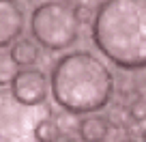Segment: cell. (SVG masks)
Segmentation results:
<instances>
[{"label":"cell","mask_w":146,"mask_h":142,"mask_svg":"<svg viewBox=\"0 0 146 142\" xmlns=\"http://www.w3.org/2000/svg\"><path fill=\"white\" fill-rule=\"evenodd\" d=\"M24 22V7L17 0H0V50L22 39Z\"/></svg>","instance_id":"cell-6"},{"label":"cell","mask_w":146,"mask_h":142,"mask_svg":"<svg viewBox=\"0 0 146 142\" xmlns=\"http://www.w3.org/2000/svg\"><path fill=\"white\" fill-rule=\"evenodd\" d=\"M30 35L41 47L62 52L80 37V22L69 2L47 0L36 5L30 13Z\"/></svg>","instance_id":"cell-3"},{"label":"cell","mask_w":146,"mask_h":142,"mask_svg":"<svg viewBox=\"0 0 146 142\" xmlns=\"http://www.w3.org/2000/svg\"><path fill=\"white\" fill-rule=\"evenodd\" d=\"M64 142H84V140H82V138H67Z\"/></svg>","instance_id":"cell-15"},{"label":"cell","mask_w":146,"mask_h":142,"mask_svg":"<svg viewBox=\"0 0 146 142\" xmlns=\"http://www.w3.org/2000/svg\"><path fill=\"white\" fill-rule=\"evenodd\" d=\"M142 142H146V127H144V131H142Z\"/></svg>","instance_id":"cell-16"},{"label":"cell","mask_w":146,"mask_h":142,"mask_svg":"<svg viewBox=\"0 0 146 142\" xmlns=\"http://www.w3.org/2000/svg\"><path fill=\"white\" fill-rule=\"evenodd\" d=\"M11 60H13L17 67H24V69H30L36 60L41 58V45L35 41V39H28V37H22L11 45V52H9Z\"/></svg>","instance_id":"cell-7"},{"label":"cell","mask_w":146,"mask_h":142,"mask_svg":"<svg viewBox=\"0 0 146 142\" xmlns=\"http://www.w3.org/2000/svg\"><path fill=\"white\" fill-rule=\"evenodd\" d=\"M15 75H17V65L11 60L9 54L0 52V86H7V84H11Z\"/></svg>","instance_id":"cell-10"},{"label":"cell","mask_w":146,"mask_h":142,"mask_svg":"<svg viewBox=\"0 0 146 142\" xmlns=\"http://www.w3.org/2000/svg\"><path fill=\"white\" fill-rule=\"evenodd\" d=\"M112 69L86 50L62 54L50 71V91L56 105L67 114L88 116L99 112L114 95Z\"/></svg>","instance_id":"cell-1"},{"label":"cell","mask_w":146,"mask_h":142,"mask_svg":"<svg viewBox=\"0 0 146 142\" xmlns=\"http://www.w3.org/2000/svg\"><path fill=\"white\" fill-rule=\"evenodd\" d=\"M50 93V80L41 69H19L11 82V95L26 108H36L45 103Z\"/></svg>","instance_id":"cell-5"},{"label":"cell","mask_w":146,"mask_h":142,"mask_svg":"<svg viewBox=\"0 0 146 142\" xmlns=\"http://www.w3.org/2000/svg\"><path fill=\"white\" fill-rule=\"evenodd\" d=\"M120 142H137V140H133V138H125V140H120Z\"/></svg>","instance_id":"cell-17"},{"label":"cell","mask_w":146,"mask_h":142,"mask_svg":"<svg viewBox=\"0 0 146 142\" xmlns=\"http://www.w3.org/2000/svg\"><path fill=\"white\" fill-rule=\"evenodd\" d=\"M135 91L142 95V99H146V80H142V82L137 84V86H135Z\"/></svg>","instance_id":"cell-14"},{"label":"cell","mask_w":146,"mask_h":142,"mask_svg":"<svg viewBox=\"0 0 146 142\" xmlns=\"http://www.w3.org/2000/svg\"><path fill=\"white\" fill-rule=\"evenodd\" d=\"M90 37L116 67L146 69V0H103L95 9Z\"/></svg>","instance_id":"cell-2"},{"label":"cell","mask_w":146,"mask_h":142,"mask_svg":"<svg viewBox=\"0 0 146 142\" xmlns=\"http://www.w3.org/2000/svg\"><path fill=\"white\" fill-rule=\"evenodd\" d=\"M73 11H75V17H78L80 26H82V24H90V26H92V19H95V11H92L88 5H84V2H78V5L73 7Z\"/></svg>","instance_id":"cell-13"},{"label":"cell","mask_w":146,"mask_h":142,"mask_svg":"<svg viewBox=\"0 0 146 142\" xmlns=\"http://www.w3.org/2000/svg\"><path fill=\"white\" fill-rule=\"evenodd\" d=\"M129 121L135 125H142L146 123V99L137 97L129 103Z\"/></svg>","instance_id":"cell-11"},{"label":"cell","mask_w":146,"mask_h":142,"mask_svg":"<svg viewBox=\"0 0 146 142\" xmlns=\"http://www.w3.org/2000/svg\"><path fill=\"white\" fill-rule=\"evenodd\" d=\"M36 123L32 108L15 101L11 93H0V142H32Z\"/></svg>","instance_id":"cell-4"},{"label":"cell","mask_w":146,"mask_h":142,"mask_svg":"<svg viewBox=\"0 0 146 142\" xmlns=\"http://www.w3.org/2000/svg\"><path fill=\"white\" fill-rule=\"evenodd\" d=\"M127 116H129V110H125V105L123 103H114V105H110L105 119H108L110 125L120 127V125H127Z\"/></svg>","instance_id":"cell-12"},{"label":"cell","mask_w":146,"mask_h":142,"mask_svg":"<svg viewBox=\"0 0 146 142\" xmlns=\"http://www.w3.org/2000/svg\"><path fill=\"white\" fill-rule=\"evenodd\" d=\"M60 138V125L52 116H43L35 125V140L36 142H58Z\"/></svg>","instance_id":"cell-9"},{"label":"cell","mask_w":146,"mask_h":142,"mask_svg":"<svg viewBox=\"0 0 146 142\" xmlns=\"http://www.w3.org/2000/svg\"><path fill=\"white\" fill-rule=\"evenodd\" d=\"M78 131L84 142H105L110 133V123L101 114H88L82 116V121L78 123Z\"/></svg>","instance_id":"cell-8"}]
</instances>
